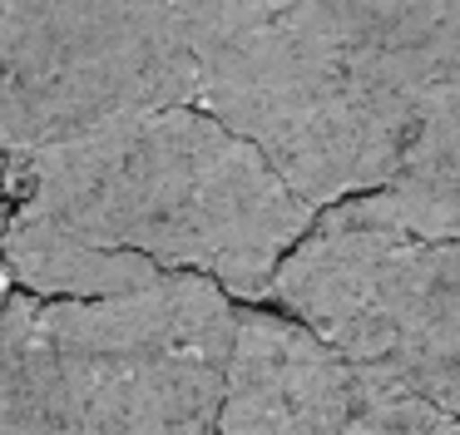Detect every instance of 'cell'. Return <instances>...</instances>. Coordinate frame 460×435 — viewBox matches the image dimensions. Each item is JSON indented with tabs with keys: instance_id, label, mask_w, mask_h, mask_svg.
<instances>
[{
	"instance_id": "obj_2",
	"label": "cell",
	"mask_w": 460,
	"mask_h": 435,
	"mask_svg": "<svg viewBox=\"0 0 460 435\" xmlns=\"http://www.w3.org/2000/svg\"><path fill=\"white\" fill-rule=\"evenodd\" d=\"M193 104L248 138L312 208L391 183L406 114L381 40L317 0H179Z\"/></svg>"
},
{
	"instance_id": "obj_7",
	"label": "cell",
	"mask_w": 460,
	"mask_h": 435,
	"mask_svg": "<svg viewBox=\"0 0 460 435\" xmlns=\"http://www.w3.org/2000/svg\"><path fill=\"white\" fill-rule=\"evenodd\" d=\"M386 79L406 114V158L460 129V0H426L381 40ZM401 158V168H406Z\"/></svg>"
},
{
	"instance_id": "obj_1",
	"label": "cell",
	"mask_w": 460,
	"mask_h": 435,
	"mask_svg": "<svg viewBox=\"0 0 460 435\" xmlns=\"http://www.w3.org/2000/svg\"><path fill=\"white\" fill-rule=\"evenodd\" d=\"M11 208L104 253L208 272L238 302H262L317 208L228 124L199 104L129 109L80 134L0 154Z\"/></svg>"
},
{
	"instance_id": "obj_3",
	"label": "cell",
	"mask_w": 460,
	"mask_h": 435,
	"mask_svg": "<svg viewBox=\"0 0 460 435\" xmlns=\"http://www.w3.org/2000/svg\"><path fill=\"white\" fill-rule=\"evenodd\" d=\"M233 316L228 292L193 267L104 297L5 292V431H213Z\"/></svg>"
},
{
	"instance_id": "obj_4",
	"label": "cell",
	"mask_w": 460,
	"mask_h": 435,
	"mask_svg": "<svg viewBox=\"0 0 460 435\" xmlns=\"http://www.w3.org/2000/svg\"><path fill=\"white\" fill-rule=\"evenodd\" d=\"M268 297L357 371L416 391L460 431V183L391 178L327 203Z\"/></svg>"
},
{
	"instance_id": "obj_10",
	"label": "cell",
	"mask_w": 460,
	"mask_h": 435,
	"mask_svg": "<svg viewBox=\"0 0 460 435\" xmlns=\"http://www.w3.org/2000/svg\"><path fill=\"white\" fill-rule=\"evenodd\" d=\"M5 213H11V198H5V183H0V237H5ZM11 292V267H5V253H0V297Z\"/></svg>"
},
{
	"instance_id": "obj_9",
	"label": "cell",
	"mask_w": 460,
	"mask_h": 435,
	"mask_svg": "<svg viewBox=\"0 0 460 435\" xmlns=\"http://www.w3.org/2000/svg\"><path fill=\"white\" fill-rule=\"evenodd\" d=\"M396 178H436V183H460V129L450 138H440V144L420 148L416 158H406V168H401Z\"/></svg>"
},
{
	"instance_id": "obj_11",
	"label": "cell",
	"mask_w": 460,
	"mask_h": 435,
	"mask_svg": "<svg viewBox=\"0 0 460 435\" xmlns=\"http://www.w3.org/2000/svg\"><path fill=\"white\" fill-rule=\"evenodd\" d=\"M0 431H5V405H0Z\"/></svg>"
},
{
	"instance_id": "obj_5",
	"label": "cell",
	"mask_w": 460,
	"mask_h": 435,
	"mask_svg": "<svg viewBox=\"0 0 460 435\" xmlns=\"http://www.w3.org/2000/svg\"><path fill=\"white\" fill-rule=\"evenodd\" d=\"M193 104L179 0H0V154Z\"/></svg>"
},
{
	"instance_id": "obj_8",
	"label": "cell",
	"mask_w": 460,
	"mask_h": 435,
	"mask_svg": "<svg viewBox=\"0 0 460 435\" xmlns=\"http://www.w3.org/2000/svg\"><path fill=\"white\" fill-rule=\"evenodd\" d=\"M317 5L332 10V15H337L341 25H351L357 35H376L381 40L386 30H396L416 5H426V0H317Z\"/></svg>"
},
{
	"instance_id": "obj_6",
	"label": "cell",
	"mask_w": 460,
	"mask_h": 435,
	"mask_svg": "<svg viewBox=\"0 0 460 435\" xmlns=\"http://www.w3.org/2000/svg\"><path fill=\"white\" fill-rule=\"evenodd\" d=\"M357 366L307 322L243 306L233 316L218 431H351Z\"/></svg>"
}]
</instances>
